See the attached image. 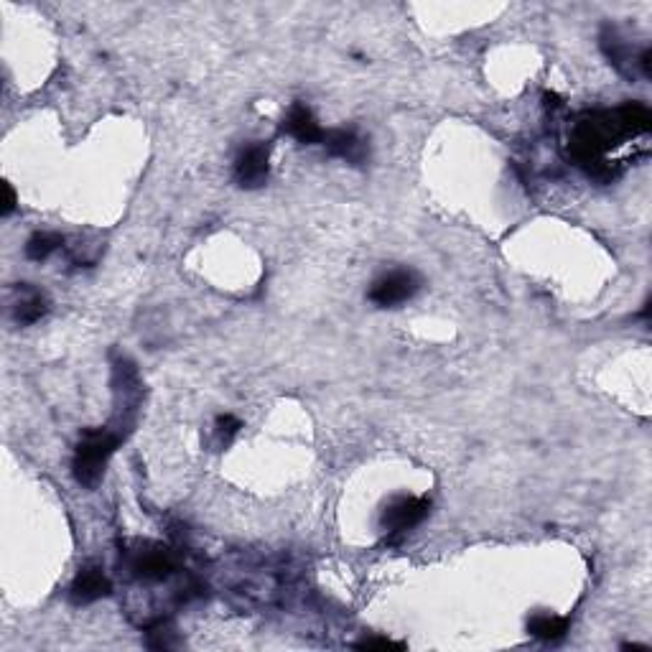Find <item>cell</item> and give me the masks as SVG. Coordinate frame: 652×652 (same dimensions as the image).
I'll use <instances>...</instances> for the list:
<instances>
[{
  "label": "cell",
  "instance_id": "obj_15",
  "mask_svg": "<svg viewBox=\"0 0 652 652\" xmlns=\"http://www.w3.org/2000/svg\"><path fill=\"white\" fill-rule=\"evenodd\" d=\"M357 647L360 650H403V642H395V640H388V637H370V640H362L357 642Z\"/></svg>",
  "mask_w": 652,
  "mask_h": 652
},
{
  "label": "cell",
  "instance_id": "obj_3",
  "mask_svg": "<svg viewBox=\"0 0 652 652\" xmlns=\"http://www.w3.org/2000/svg\"><path fill=\"white\" fill-rule=\"evenodd\" d=\"M421 291V276L411 268H395L377 278L367 291V298L377 309H395V306L411 301Z\"/></svg>",
  "mask_w": 652,
  "mask_h": 652
},
{
  "label": "cell",
  "instance_id": "obj_11",
  "mask_svg": "<svg viewBox=\"0 0 652 652\" xmlns=\"http://www.w3.org/2000/svg\"><path fill=\"white\" fill-rule=\"evenodd\" d=\"M599 44H602V51L607 54V59L619 69V72L632 74V67H637V62H640V57H632L627 41H624L622 36L617 34V29H612V26H604L602 36H599Z\"/></svg>",
  "mask_w": 652,
  "mask_h": 652
},
{
  "label": "cell",
  "instance_id": "obj_10",
  "mask_svg": "<svg viewBox=\"0 0 652 652\" xmlns=\"http://www.w3.org/2000/svg\"><path fill=\"white\" fill-rule=\"evenodd\" d=\"M18 301L13 304V319L21 326L36 324L39 319H44L49 311V301L39 288H34L31 283H18Z\"/></svg>",
  "mask_w": 652,
  "mask_h": 652
},
{
  "label": "cell",
  "instance_id": "obj_7",
  "mask_svg": "<svg viewBox=\"0 0 652 652\" xmlns=\"http://www.w3.org/2000/svg\"><path fill=\"white\" fill-rule=\"evenodd\" d=\"M321 146L326 148L329 156L342 158V161L352 163V166H365V161L370 158V146H367V141L355 128L326 130Z\"/></svg>",
  "mask_w": 652,
  "mask_h": 652
},
{
  "label": "cell",
  "instance_id": "obj_2",
  "mask_svg": "<svg viewBox=\"0 0 652 652\" xmlns=\"http://www.w3.org/2000/svg\"><path fill=\"white\" fill-rule=\"evenodd\" d=\"M125 441V433L120 428H87L74 449L72 472L82 487L95 489L105 477V469L118 451V446Z\"/></svg>",
  "mask_w": 652,
  "mask_h": 652
},
{
  "label": "cell",
  "instance_id": "obj_6",
  "mask_svg": "<svg viewBox=\"0 0 652 652\" xmlns=\"http://www.w3.org/2000/svg\"><path fill=\"white\" fill-rule=\"evenodd\" d=\"M270 176V146L248 143L235 158V181L240 189H260Z\"/></svg>",
  "mask_w": 652,
  "mask_h": 652
},
{
  "label": "cell",
  "instance_id": "obj_5",
  "mask_svg": "<svg viewBox=\"0 0 652 652\" xmlns=\"http://www.w3.org/2000/svg\"><path fill=\"white\" fill-rule=\"evenodd\" d=\"M431 512L428 497H398L383 510L380 528L388 535H405L408 530L418 528Z\"/></svg>",
  "mask_w": 652,
  "mask_h": 652
},
{
  "label": "cell",
  "instance_id": "obj_16",
  "mask_svg": "<svg viewBox=\"0 0 652 652\" xmlns=\"http://www.w3.org/2000/svg\"><path fill=\"white\" fill-rule=\"evenodd\" d=\"M3 192H6V202H3V217H8V214L16 209V192H13V186L8 184V181L3 184Z\"/></svg>",
  "mask_w": 652,
  "mask_h": 652
},
{
  "label": "cell",
  "instance_id": "obj_8",
  "mask_svg": "<svg viewBox=\"0 0 652 652\" xmlns=\"http://www.w3.org/2000/svg\"><path fill=\"white\" fill-rule=\"evenodd\" d=\"M110 591H113V584H110L105 571L100 566H85L79 568V574L74 576L72 586H69V599L77 607H85V604H95L105 599Z\"/></svg>",
  "mask_w": 652,
  "mask_h": 652
},
{
  "label": "cell",
  "instance_id": "obj_4",
  "mask_svg": "<svg viewBox=\"0 0 652 652\" xmlns=\"http://www.w3.org/2000/svg\"><path fill=\"white\" fill-rule=\"evenodd\" d=\"M181 561L171 548L158 546V543H143L141 551H133L130 556V571L135 579L148 581V584H161L169 581L179 571Z\"/></svg>",
  "mask_w": 652,
  "mask_h": 652
},
{
  "label": "cell",
  "instance_id": "obj_12",
  "mask_svg": "<svg viewBox=\"0 0 652 652\" xmlns=\"http://www.w3.org/2000/svg\"><path fill=\"white\" fill-rule=\"evenodd\" d=\"M568 627H571L568 617H558V614L538 612L528 619V632L543 642L563 640L568 635Z\"/></svg>",
  "mask_w": 652,
  "mask_h": 652
},
{
  "label": "cell",
  "instance_id": "obj_13",
  "mask_svg": "<svg viewBox=\"0 0 652 652\" xmlns=\"http://www.w3.org/2000/svg\"><path fill=\"white\" fill-rule=\"evenodd\" d=\"M64 237L59 232H34L26 242V258L34 263H44L49 255H54L57 250H62Z\"/></svg>",
  "mask_w": 652,
  "mask_h": 652
},
{
  "label": "cell",
  "instance_id": "obj_1",
  "mask_svg": "<svg viewBox=\"0 0 652 652\" xmlns=\"http://www.w3.org/2000/svg\"><path fill=\"white\" fill-rule=\"evenodd\" d=\"M650 110L640 102H627L617 110L607 113H586L576 120L571 138H568V156L574 158L576 166L591 174H599V169L607 166V156L614 146L624 138H637L647 135L650 130Z\"/></svg>",
  "mask_w": 652,
  "mask_h": 652
},
{
  "label": "cell",
  "instance_id": "obj_14",
  "mask_svg": "<svg viewBox=\"0 0 652 652\" xmlns=\"http://www.w3.org/2000/svg\"><path fill=\"white\" fill-rule=\"evenodd\" d=\"M240 428H242V421L232 416V413H225V416L217 418V436H220V441L225 446L232 444V439L240 433Z\"/></svg>",
  "mask_w": 652,
  "mask_h": 652
},
{
  "label": "cell",
  "instance_id": "obj_9",
  "mask_svg": "<svg viewBox=\"0 0 652 652\" xmlns=\"http://www.w3.org/2000/svg\"><path fill=\"white\" fill-rule=\"evenodd\" d=\"M283 133H288L291 138H296L301 146H321L326 130L321 128L316 115L311 113L304 102H293L288 110L286 120H283Z\"/></svg>",
  "mask_w": 652,
  "mask_h": 652
}]
</instances>
